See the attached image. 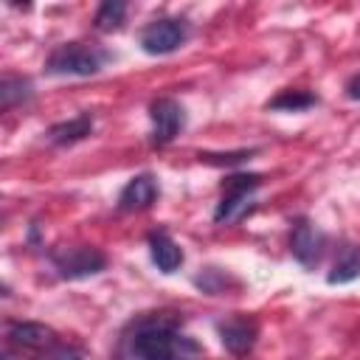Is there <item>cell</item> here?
Instances as JSON below:
<instances>
[{
	"mask_svg": "<svg viewBox=\"0 0 360 360\" xmlns=\"http://www.w3.org/2000/svg\"><path fill=\"white\" fill-rule=\"evenodd\" d=\"M124 17H127V0H101L93 22L98 31H115L121 28Z\"/></svg>",
	"mask_w": 360,
	"mask_h": 360,
	"instance_id": "15",
	"label": "cell"
},
{
	"mask_svg": "<svg viewBox=\"0 0 360 360\" xmlns=\"http://www.w3.org/2000/svg\"><path fill=\"white\" fill-rule=\"evenodd\" d=\"M357 276H360V248L349 245V248L340 250V256H338L332 273L326 276V281L329 284H346V281H354Z\"/></svg>",
	"mask_w": 360,
	"mask_h": 360,
	"instance_id": "13",
	"label": "cell"
},
{
	"mask_svg": "<svg viewBox=\"0 0 360 360\" xmlns=\"http://www.w3.org/2000/svg\"><path fill=\"white\" fill-rule=\"evenodd\" d=\"M149 118H152V138L149 141L155 146H166L183 129V107L174 98H155L149 104Z\"/></svg>",
	"mask_w": 360,
	"mask_h": 360,
	"instance_id": "6",
	"label": "cell"
},
{
	"mask_svg": "<svg viewBox=\"0 0 360 360\" xmlns=\"http://www.w3.org/2000/svg\"><path fill=\"white\" fill-rule=\"evenodd\" d=\"M104 65V53L98 48L82 42H65L51 51L45 59V70L51 76H93Z\"/></svg>",
	"mask_w": 360,
	"mask_h": 360,
	"instance_id": "2",
	"label": "cell"
},
{
	"mask_svg": "<svg viewBox=\"0 0 360 360\" xmlns=\"http://www.w3.org/2000/svg\"><path fill=\"white\" fill-rule=\"evenodd\" d=\"M346 96L354 98V101H360V73H354V76L346 82Z\"/></svg>",
	"mask_w": 360,
	"mask_h": 360,
	"instance_id": "18",
	"label": "cell"
},
{
	"mask_svg": "<svg viewBox=\"0 0 360 360\" xmlns=\"http://www.w3.org/2000/svg\"><path fill=\"white\" fill-rule=\"evenodd\" d=\"M93 132V115L90 112H79L73 115L70 121H59L48 129V141L56 143V146H70L82 138H87Z\"/></svg>",
	"mask_w": 360,
	"mask_h": 360,
	"instance_id": "12",
	"label": "cell"
},
{
	"mask_svg": "<svg viewBox=\"0 0 360 360\" xmlns=\"http://www.w3.org/2000/svg\"><path fill=\"white\" fill-rule=\"evenodd\" d=\"M34 96V87L28 79H20V76H6L0 82V107L3 110H11L14 104H22Z\"/></svg>",
	"mask_w": 360,
	"mask_h": 360,
	"instance_id": "14",
	"label": "cell"
},
{
	"mask_svg": "<svg viewBox=\"0 0 360 360\" xmlns=\"http://www.w3.org/2000/svg\"><path fill=\"white\" fill-rule=\"evenodd\" d=\"M318 98L307 90H281L276 98H270L264 107L267 110H287V112H298V110H307L312 107Z\"/></svg>",
	"mask_w": 360,
	"mask_h": 360,
	"instance_id": "16",
	"label": "cell"
},
{
	"mask_svg": "<svg viewBox=\"0 0 360 360\" xmlns=\"http://www.w3.org/2000/svg\"><path fill=\"white\" fill-rule=\"evenodd\" d=\"M323 248H326V236L315 225H309V222H298L295 225L292 239H290V250L304 267H315L321 262V256H323Z\"/></svg>",
	"mask_w": 360,
	"mask_h": 360,
	"instance_id": "7",
	"label": "cell"
},
{
	"mask_svg": "<svg viewBox=\"0 0 360 360\" xmlns=\"http://www.w3.org/2000/svg\"><path fill=\"white\" fill-rule=\"evenodd\" d=\"M124 352L129 357L143 360H166V357H183L197 354L200 346L177 332V323L166 315H149L132 323V332L124 338Z\"/></svg>",
	"mask_w": 360,
	"mask_h": 360,
	"instance_id": "1",
	"label": "cell"
},
{
	"mask_svg": "<svg viewBox=\"0 0 360 360\" xmlns=\"http://www.w3.org/2000/svg\"><path fill=\"white\" fill-rule=\"evenodd\" d=\"M245 158H250V152H231V155H202L200 152V160L202 163H239V160H245Z\"/></svg>",
	"mask_w": 360,
	"mask_h": 360,
	"instance_id": "17",
	"label": "cell"
},
{
	"mask_svg": "<svg viewBox=\"0 0 360 360\" xmlns=\"http://www.w3.org/2000/svg\"><path fill=\"white\" fill-rule=\"evenodd\" d=\"M256 323L250 318H228V321H219L217 323V335H219V343L231 352V354H245L253 349L256 343Z\"/></svg>",
	"mask_w": 360,
	"mask_h": 360,
	"instance_id": "9",
	"label": "cell"
},
{
	"mask_svg": "<svg viewBox=\"0 0 360 360\" xmlns=\"http://www.w3.org/2000/svg\"><path fill=\"white\" fill-rule=\"evenodd\" d=\"M188 37V28L183 20H155L141 31V48L152 56H163L177 51Z\"/></svg>",
	"mask_w": 360,
	"mask_h": 360,
	"instance_id": "5",
	"label": "cell"
},
{
	"mask_svg": "<svg viewBox=\"0 0 360 360\" xmlns=\"http://www.w3.org/2000/svg\"><path fill=\"white\" fill-rule=\"evenodd\" d=\"M6 338H8V343L22 346V349H45V352H51L56 346V332L51 326H45V323H37V321H14V323H8Z\"/></svg>",
	"mask_w": 360,
	"mask_h": 360,
	"instance_id": "8",
	"label": "cell"
},
{
	"mask_svg": "<svg viewBox=\"0 0 360 360\" xmlns=\"http://www.w3.org/2000/svg\"><path fill=\"white\" fill-rule=\"evenodd\" d=\"M155 197H158V183H155V177H152V174H138V177H132V180L121 188V194H118V208H121V211H143V208H149V205L155 202Z\"/></svg>",
	"mask_w": 360,
	"mask_h": 360,
	"instance_id": "10",
	"label": "cell"
},
{
	"mask_svg": "<svg viewBox=\"0 0 360 360\" xmlns=\"http://www.w3.org/2000/svg\"><path fill=\"white\" fill-rule=\"evenodd\" d=\"M262 177L259 174H233L225 180V191H222V200L214 211V222H233L239 219L248 208H250V194L259 188Z\"/></svg>",
	"mask_w": 360,
	"mask_h": 360,
	"instance_id": "4",
	"label": "cell"
},
{
	"mask_svg": "<svg viewBox=\"0 0 360 360\" xmlns=\"http://www.w3.org/2000/svg\"><path fill=\"white\" fill-rule=\"evenodd\" d=\"M14 6H31V0H11Z\"/></svg>",
	"mask_w": 360,
	"mask_h": 360,
	"instance_id": "19",
	"label": "cell"
},
{
	"mask_svg": "<svg viewBox=\"0 0 360 360\" xmlns=\"http://www.w3.org/2000/svg\"><path fill=\"white\" fill-rule=\"evenodd\" d=\"M149 256H152V262L158 264L160 273H174V270L183 264V250H180L177 242H174L169 233H163V231H158V233L149 236Z\"/></svg>",
	"mask_w": 360,
	"mask_h": 360,
	"instance_id": "11",
	"label": "cell"
},
{
	"mask_svg": "<svg viewBox=\"0 0 360 360\" xmlns=\"http://www.w3.org/2000/svg\"><path fill=\"white\" fill-rule=\"evenodd\" d=\"M51 262H53V267L59 270L62 278H87V276H96L107 267V256L96 248H87V245H73V248L53 250Z\"/></svg>",
	"mask_w": 360,
	"mask_h": 360,
	"instance_id": "3",
	"label": "cell"
}]
</instances>
